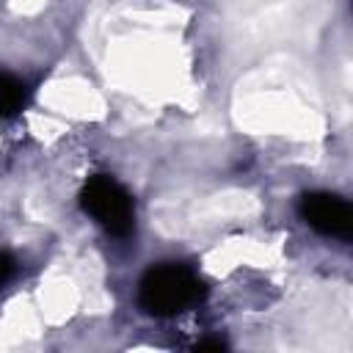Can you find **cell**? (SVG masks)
Segmentation results:
<instances>
[{
	"label": "cell",
	"mask_w": 353,
	"mask_h": 353,
	"mask_svg": "<svg viewBox=\"0 0 353 353\" xmlns=\"http://www.w3.org/2000/svg\"><path fill=\"white\" fill-rule=\"evenodd\" d=\"M301 218L320 234L325 237H339V240H350L353 234V210L345 199L334 196V193H303L301 196Z\"/></svg>",
	"instance_id": "cell-3"
},
{
	"label": "cell",
	"mask_w": 353,
	"mask_h": 353,
	"mask_svg": "<svg viewBox=\"0 0 353 353\" xmlns=\"http://www.w3.org/2000/svg\"><path fill=\"white\" fill-rule=\"evenodd\" d=\"M22 105H25V85L17 77L0 72V116H14L17 110H22Z\"/></svg>",
	"instance_id": "cell-4"
},
{
	"label": "cell",
	"mask_w": 353,
	"mask_h": 353,
	"mask_svg": "<svg viewBox=\"0 0 353 353\" xmlns=\"http://www.w3.org/2000/svg\"><path fill=\"white\" fill-rule=\"evenodd\" d=\"M204 298V284L185 265H157L149 268L138 284V303L143 312L157 317H171Z\"/></svg>",
	"instance_id": "cell-1"
},
{
	"label": "cell",
	"mask_w": 353,
	"mask_h": 353,
	"mask_svg": "<svg viewBox=\"0 0 353 353\" xmlns=\"http://www.w3.org/2000/svg\"><path fill=\"white\" fill-rule=\"evenodd\" d=\"M11 276H14V259H11L6 251H0V287H3Z\"/></svg>",
	"instance_id": "cell-5"
},
{
	"label": "cell",
	"mask_w": 353,
	"mask_h": 353,
	"mask_svg": "<svg viewBox=\"0 0 353 353\" xmlns=\"http://www.w3.org/2000/svg\"><path fill=\"white\" fill-rule=\"evenodd\" d=\"M80 207L116 237H127L135 226V207L130 193L108 174H97L83 185Z\"/></svg>",
	"instance_id": "cell-2"
},
{
	"label": "cell",
	"mask_w": 353,
	"mask_h": 353,
	"mask_svg": "<svg viewBox=\"0 0 353 353\" xmlns=\"http://www.w3.org/2000/svg\"><path fill=\"white\" fill-rule=\"evenodd\" d=\"M193 350H199V353H204V350L221 353V350H226V342H223V339H201V342L193 345Z\"/></svg>",
	"instance_id": "cell-6"
}]
</instances>
